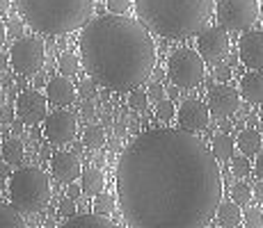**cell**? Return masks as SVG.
Returning <instances> with one entry per match:
<instances>
[{
  "label": "cell",
  "instance_id": "6da1fadb",
  "mask_svg": "<svg viewBox=\"0 0 263 228\" xmlns=\"http://www.w3.org/2000/svg\"><path fill=\"white\" fill-rule=\"evenodd\" d=\"M115 185L130 228H201L222 203L217 158L185 128H156L135 137L117 162Z\"/></svg>",
  "mask_w": 263,
  "mask_h": 228
},
{
  "label": "cell",
  "instance_id": "7a4b0ae2",
  "mask_svg": "<svg viewBox=\"0 0 263 228\" xmlns=\"http://www.w3.org/2000/svg\"><path fill=\"white\" fill-rule=\"evenodd\" d=\"M83 67L101 87L130 91L156 69V44L142 21L124 14H101L78 37Z\"/></svg>",
  "mask_w": 263,
  "mask_h": 228
},
{
  "label": "cell",
  "instance_id": "3957f363",
  "mask_svg": "<svg viewBox=\"0 0 263 228\" xmlns=\"http://www.w3.org/2000/svg\"><path fill=\"white\" fill-rule=\"evenodd\" d=\"M135 12L149 30L165 39H188L201 32L215 0H133Z\"/></svg>",
  "mask_w": 263,
  "mask_h": 228
},
{
  "label": "cell",
  "instance_id": "277c9868",
  "mask_svg": "<svg viewBox=\"0 0 263 228\" xmlns=\"http://www.w3.org/2000/svg\"><path fill=\"white\" fill-rule=\"evenodd\" d=\"M18 14L42 34H67L92 16L94 0H16Z\"/></svg>",
  "mask_w": 263,
  "mask_h": 228
},
{
  "label": "cell",
  "instance_id": "5b68a950",
  "mask_svg": "<svg viewBox=\"0 0 263 228\" xmlns=\"http://www.w3.org/2000/svg\"><path fill=\"white\" fill-rule=\"evenodd\" d=\"M9 199L18 212L32 215L48 205L50 182L48 176L37 167H21L9 178Z\"/></svg>",
  "mask_w": 263,
  "mask_h": 228
},
{
  "label": "cell",
  "instance_id": "8992f818",
  "mask_svg": "<svg viewBox=\"0 0 263 228\" xmlns=\"http://www.w3.org/2000/svg\"><path fill=\"white\" fill-rule=\"evenodd\" d=\"M261 12V0H215L217 21L224 30L242 32L256 23Z\"/></svg>",
  "mask_w": 263,
  "mask_h": 228
},
{
  "label": "cell",
  "instance_id": "52a82bcc",
  "mask_svg": "<svg viewBox=\"0 0 263 228\" xmlns=\"http://www.w3.org/2000/svg\"><path fill=\"white\" fill-rule=\"evenodd\" d=\"M204 57L199 50H176L167 62V75L170 80L181 89H195L204 80Z\"/></svg>",
  "mask_w": 263,
  "mask_h": 228
},
{
  "label": "cell",
  "instance_id": "ba28073f",
  "mask_svg": "<svg viewBox=\"0 0 263 228\" xmlns=\"http://www.w3.org/2000/svg\"><path fill=\"white\" fill-rule=\"evenodd\" d=\"M9 62L14 73L18 75H34L39 73L46 62V46L39 37H18L9 48Z\"/></svg>",
  "mask_w": 263,
  "mask_h": 228
},
{
  "label": "cell",
  "instance_id": "9c48e42d",
  "mask_svg": "<svg viewBox=\"0 0 263 228\" xmlns=\"http://www.w3.org/2000/svg\"><path fill=\"white\" fill-rule=\"evenodd\" d=\"M78 133V119L69 110H55L44 119V137L55 146H64Z\"/></svg>",
  "mask_w": 263,
  "mask_h": 228
},
{
  "label": "cell",
  "instance_id": "30bf717a",
  "mask_svg": "<svg viewBox=\"0 0 263 228\" xmlns=\"http://www.w3.org/2000/svg\"><path fill=\"white\" fill-rule=\"evenodd\" d=\"M197 50L209 64H220L229 55V34L222 25L217 28H206L197 37Z\"/></svg>",
  "mask_w": 263,
  "mask_h": 228
},
{
  "label": "cell",
  "instance_id": "8fae6325",
  "mask_svg": "<svg viewBox=\"0 0 263 228\" xmlns=\"http://www.w3.org/2000/svg\"><path fill=\"white\" fill-rule=\"evenodd\" d=\"M16 116L23 123H39L48 116V96L37 89H28L16 98Z\"/></svg>",
  "mask_w": 263,
  "mask_h": 228
},
{
  "label": "cell",
  "instance_id": "7c38bea8",
  "mask_svg": "<svg viewBox=\"0 0 263 228\" xmlns=\"http://www.w3.org/2000/svg\"><path fill=\"white\" fill-rule=\"evenodd\" d=\"M209 110L215 119H229L240 110V94L229 85H217L209 91Z\"/></svg>",
  "mask_w": 263,
  "mask_h": 228
},
{
  "label": "cell",
  "instance_id": "4fadbf2b",
  "mask_svg": "<svg viewBox=\"0 0 263 228\" xmlns=\"http://www.w3.org/2000/svg\"><path fill=\"white\" fill-rule=\"evenodd\" d=\"M179 126L185 130H190V133H197V130H204L206 126H209L211 121V110L209 105H204L201 100H183L179 108Z\"/></svg>",
  "mask_w": 263,
  "mask_h": 228
},
{
  "label": "cell",
  "instance_id": "5bb4252c",
  "mask_svg": "<svg viewBox=\"0 0 263 228\" xmlns=\"http://www.w3.org/2000/svg\"><path fill=\"white\" fill-rule=\"evenodd\" d=\"M50 169H53V176L60 182H73L83 176V164H80L78 155L69 153V151H60V153L53 155L50 160Z\"/></svg>",
  "mask_w": 263,
  "mask_h": 228
},
{
  "label": "cell",
  "instance_id": "9a60e30c",
  "mask_svg": "<svg viewBox=\"0 0 263 228\" xmlns=\"http://www.w3.org/2000/svg\"><path fill=\"white\" fill-rule=\"evenodd\" d=\"M240 62L250 69H263V32L261 30H252L245 32L238 46Z\"/></svg>",
  "mask_w": 263,
  "mask_h": 228
},
{
  "label": "cell",
  "instance_id": "2e32d148",
  "mask_svg": "<svg viewBox=\"0 0 263 228\" xmlns=\"http://www.w3.org/2000/svg\"><path fill=\"white\" fill-rule=\"evenodd\" d=\"M76 87L73 82L69 80V75H58V78H50L46 82V96L53 105L58 108H67L76 100Z\"/></svg>",
  "mask_w": 263,
  "mask_h": 228
},
{
  "label": "cell",
  "instance_id": "e0dca14e",
  "mask_svg": "<svg viewBox=\"0 0 263 228\" xmlns=\"http://www.w3.org/2000/svg\"><path fill=\"white\" fill-rule=\"evenodd\" d=\"M240 96L250 103H263V69H252L240 80Z\"/></svg>",
  "mask_w": 263,
  "mask_h": 228
},
{
  "label": "cell",
  "instance_id": "ac0fdd59",
  "mask_svg": "<svg viewBox=\"0 0 263 228\" xmlns=\"http://www.w3.org/2000/svg\"><path fill=\"white\" fill-rule=\"evenodd\" d=\"M215 221H217V226H224V228H236V226H240V224H242L240 203H236L234 199H231V201H222V203L217 205Z\"/></svg>",
  "mask_w": 263,
  "mask_h": 228
},
{
  "label": "cell",
  "instance_id": "d6986e66",
  "mask_svg": "<svg viewBox=\"0 0 263 228\" xmlns=\"http://www.w3.org/2000/svg\"><path fill=\"white\" fill-rule=\"evenodd\" d=\"M112 228L115 224L108 219L105 215H73V217H67V221H62V228Z\"/></svg>",
  "mask_w": 263,
  "mask_h": 228
},
{
  "label": "cell",
  "instance_id": "ffe728a7",
  "mask_svg": "<svg viewBox=\"0 0 263 228\" xmlns=\"http://www.w3.org/2000/svg\"><path fill=\"white\" fill-rule=\"evenodd\" d=\"M236 144H238L240 153L250 158V155H256L263 149V137H261L259 130L245 128V130H240V133H238V139H236Z\"/></svg>",
  "mask_w": 263,
  "mask_h": 228
},
{
  "label": "cell",
  "instance_id": "44dd1931",
  "mask_svg": "<svg viewBox=\"0 0 263 228\" xmlns=\"http://www.w3.org/2000/svg\"><path fill=\"white\" fill-rule=\"evenodd\" d=\"M80 185H83V192L87 196H96L105 190V176L101 169H87L80 176Z\"/></svg>",
  "mask_w": 263,
  "mask_h": 228
},
{
  "label": "cell",
  "instance_id": "7402d4cb",
  "mask_svg": "<svg viewBox=\"0 0 263 228\" xmlns=\"http://www.w3.org/2000/svg\"><path fill=\"white\" fill-rule=\"evenodd\" d=\"M0 153H3V160L7 162V164H21V160L25 155V146L18 137H9L7 141H3Z\"/></svg>",
  "mask_w": 263,
  "mask_h": 228
},
{
  "label": "cell",
  "instance_id": "603a6c76",
  "mask_svg": "<svg viewBox=\"0 0 263 228\" xmlns=\"http://www.w3.org/2000/svg\"><path fill=\"white\" fill-rule=\"evenodd\" d=\"M213 155L217 158V162H229L234 158V139L229 135H215L213 137V146H211Z\"/></svg>",
  "mask_w": 263,
  "mask_h": 228
},
{
  "label": "cell",
  "instance_id": "cb8c5ba5",
  "mask_svg": "<svg viewBox=\"0 0 263 228\" xmlns=\"http://www.w3.org/2000/svg\"><path fill=\"white\" fill-rule=\"evenodd\" d=\"M21 226H25V224H23L16 208L0 203V228H21Z\"/></svg>",
  "mask_w": 263,
  "mask_h": 228
},
{
  "label": "cell",
  "instance_id": "d4e9b609",
  "mask_svg": "<svg viewBox=\"0 0 263 228\" xmlns=\"http://www.w3.org/2000/svg\"><path fill=\"white\" fill-rule=\"evenodd\" d=\"M83 141H85V146H89V149H101V146H105V130L96 123L87 126V128H85V135H83Z\"/></svg>",
  "mask_w": 263,
  "mask_h": 228
},
{
  "label": "cell",
  "instance_id": "484cf974",
  "mask_svg": "<svg viewBox=\"0 0 263 228\" xmlns=\"http://www.w3.org/2000/svg\"><path fill=\"white\" fill-rule=\"evenodd\" d=\"M58 69H60V73L62 75H76L78 73V69H80V62H78V57L71 53H64L62 57H60V62H58Z\"/></svg>",
  "mask_w": 263,
  "mask_h": 228
},
{
  "label": "cell",
  "instance_id": "4316f807",
  "mask_svg": "<svg viewBox=\"0 0 263 228\" xmlns=\"http://www.w3.org/2000/svg\"><path fill=\"white\" fill-rule=\"evenodd\" d=\"M146 103H149V94H146V91H140L138 87L130 89V94H128V108L133 110V112H144Z\"/></svg>",
  "mask_w": 263,
  "mask_h": 228
},
{
  "label": "cell",
  "instance_id": "83f0119b",
  "mask_svg": "<svg viewBox=\"0 0 263 228\" xmlns=\"http://www.w3.org/2000/svg\"><path fill=\"white\" fill-rule=\"evenodd\" d=\"M115 210V199L110 194H96V199H94V212H99V215H105L108 217L110 212Z\"/></svg>",
  "mask_w": 263,
  "mask_h": 228
},
{
  "label": "cell",
  "instance_id": "f1b7e54d",
  "mask_svg": "<svg viewBox=\"0 0 263 228\" xmlns=\"http://www.w3.org/2000/svg\"><path fill=\"white\" fill-rule=\"evenodd\" d=\"M231 199H234L236 203H240V205L250 203L252 201V187L245 185V182H236L234 190H231Z\"/></svg>",
  "mask_w": 263,
  "mask_h": 228
},
{
  "label": "cell",
  "instance_id": "f546056e",
  "mask_svg": "<svg viewBox=\"0 0 263 228\" xmlns=\"http://www.w3.org/2000/svg\"><path fill=\"white\" fill-rule=\"evenodd\" d=\"M242 224L247 228H261L263 226V212L259 208H247V210L242 212Z\"/></svg>",
  "mask_w": 263,
  "mask_h": 228
},
{
  "label": "cell",
  "instance_id": "4dcf8cb0",
  "mask_svg": "<svg viewBox=\"0 0 263 228\" xmlns=\"http://www.w3.org/2000/svg\"><path fill=\"white\" fill-rule=\"evenodd\" d=\"M156 116H158L160 121H170V119H174L176 116V108H174V103L172 100H158V108H156Z\"/></svg>",
  "mask_w": 263,
  "mask_h": 228
},
{
  "label": "cell",
  "instance_id": "1f68e13d",
  "mask_svg": "<svg viewBox=\"0 0 263 228\" xmlns=\"http://www.w3.org/2000/svg\"><path fill=\"white\" fill-rule=\"evenodd\" d=\"M231 171H234V176H238V178H242V176L250 174L252 167H250L247 155H242V158H234V162H231Z\"/></svg>",
  "mask_w": 263,
  "mask_h": 228
},
{
  "label": "cell",
  "instance_id": "d6a6232c",
  "mask_svg": "<svg viewBox=\"0 0 263 228\" xmlns=\"http://www.w3.org/2000/svg\"><path fill=\"white\" fill-rule=\"evenodd\" d=\"M58 212H60V217H73L76 215V199H71V196H64L62 201H60V205H58Z\"/></svg>",
  "mask_w": 263,
  "mask_h": 228
},
{
  "label": "cell",
  "instance_id": "836d02e7",
  "mask_svg": "<svg viewBox=\"0 0 263 228\" xmlns=\"http://www.w3.org/2000/svg\"><path fill=\"white\" fill-rule=\"evenodd\" d=\"M105 5H108V9L112 14H126L130 9V5H133V0H105Z\"/></svg>",
  "mask_w": 263,
  "mask_h": 228
},
{
  "label": "cell",
  "instance_id": "e575fe53",
  "mask_svg": "<svg viewBox=\"0 0 263 228\" xmlns=\"http://www.w3.org/2000/svg\"><path fill=\"white\" fill-rule=\"evenodd\" d=\"M165 91H167V89L163 87V82H151L149 89H146V94H149L151 100H156V103H158V100L165 98Z\"/></svg>",
  "mask_w": 263,
  "mask_h": 228
},
{
  "label": "cell",
  "instance_id": "d590c367",
  "mask_svg": "<svg viewBox=\"0 0 263 228\" xmlns=\"http://www.w3.org/2000/svg\"><path fill=\"white\" fill-rule=\"evenodd\" d=\"M96 85H99V82H96V80L92 78V80H83V82H80V91H78V94L80 96H83V98H92V96L96 94Z\"/></svg>",
  "mask_w": 263,
  "mask_h": 228
},
{
  "label": "cell",
  "instance_id": "8d00e7d4",
  "mask_svg": "<svg viewBox=\"0 0 263 228\" xmlns=\"http://www.w3.org/2000/svg\"><path fill=\"white\" fill-rule=\"evenodd\" d=\"M229 78H231V69L227 67V64H217V67H215V80H220V82H227Z\"/></svg>",
  "mask_w": 263,
  "mask_h": 228
},
{
  "label": "cell",
  "instance_id": "74e56055",
  "mask_svg": "<svg viewBox=\"0 0 263 228\" xmlns=\"http://www.w3.org/2000/svg\"><path fill=\"white\" fill-rule=\"evenodd\" d=\"M80 114L85 116V119H92V116L96 114V110H94V103L89 98H85V103L80 105Z\"/></svg>",
  "mask_w": 263,
  "mask_h": 228
},
{
  "label": "cell",
  "instance_id": "f35d334b",
  "mask_svg": "<svg viewBox=\"0 0 263 228\" xmlns=\"http://www.w3.org/2000/svg\"><path fill=\"white\" fill-rule=\"evenodd\" d=\"M83 194H85V192H83V185H76V182H69V187H67V196H71V199L78 201Z\"/></svg>",
  "mask_w": 263,
  "mask_h": 228
},
{
  "label": "cell",
  "instance_id": "ab89813d",
  "mask_svg": "<svg viewBox=\"0 0 263 228\" xmlns=\"http://www.w3.org/2000/svg\"><path fill=\"white\" fill-rule=\"evenodd\" d=\"M7 32H9V37H23V25L18 23V21H12L9 23V28H7Z\"/></svg>",
  "mask_w": 263,
  "mask_h": 228
},
{
  "label": "cell",
  "instance_id": "60d3db41",
  "mask_svg": "<svg viewBox=\"0 0 263 228\" xmlns=\"http://www.w3.org/2000/svg\"><path fill=\"white\" fill-rule=\"evenodd\" d=\"M254 171H256V178L263 180V153L256 158V167H254Z\"/></svg>",
  "mask_w": 263,
  "mask_h": 228
},
{
  "label": "cell",
  "instance_id": "b9f144b4",
  "mask_svg": "<svg viewBox=\"0 0 263 228\" xmlns=\"http://www.w3.org/2000/svg\"><path fill=\"white\" fill-rule=\"evenodd\" d=\"M0 119H3V121H12V108H9V105L0 108Z\"/></svg>",
  "mask_w": 263,
  "mask_h": 228
},
{
  "label": "cell",
  "instance_id": "7bdbcfd3",
  "mask_svg": "<svg viewBox=\"0 0 263 228\" xmlns=\"http://www.w3.org/2000/svg\"><path fill=\"white\" fill-rule=\"evenodd\" d=\"M7 67H12V62H9V53L7 55L0 53V71H5Z\"/></svg>",
  "mask_w": 263,
  "mask_h": 228
},
{
  "label": "cell",
  "instance_id": "ee69618b",
  "mask_svg": "<svg viewBox=\"0 0 263 228\" xmlns=\"http://www.w3.org/2000/svg\"><path fill=\"white\" fill-rule=\"evenodd\" d=\"M5 37H7V25L0 18V48H3V44H5Z\"/></svg>",
  "mask_w": 263,
  "mask_h": 228
},
{
  "label": "cell",
  "instance_id": "f6af8a7d",
  "mask_svg": "<svg viewBox=\"0 0 263 228\" xmlns=\"http://www.w3.org/2000/svg\"><path fill=\"white\" fill-rule=\"evenodd\" d=\"M254 196H256V201H261V203H263V180H261V182H256V187H254Z\"/></svg>",
  "mask_w": 263,
  "mask_h": 228
},
{
  "label": "cell",
  "instance_id": "bcb514c9",
  "mask_svg": "<svg viewBox=\"0 0 263 228\" xmlns=\"http://www.w3.org/2000/svg\"><path fill=\"white\" fill-rule=\"evenodd\" d=\"M115 128H117V130H115V133H117V137L126 135V123H124V121H121V123H117V126H115Z\"/></svg>",
  "mask_w": 263,
  "mask_h": 228
},
{
  "label": "cell",
  "instance_id": "7dc6e473",
  "mask_svg": "<svg viewBox=\"0 0 263 228\" xmlns=\"http://www.w3.org/2000/svg\"><path fill=\"white\" fill-rule=\"evenodd\" d=\"M7 7H9V0H0V14L7 12Z\"/></svg>",
  "mask_w": 263,
  "mask_h": 228
},
{
  "label": "cell",
  "instance_id": "c3c4849f",
  "mask_svg": "<svg viewBox=\"0 0 263 228\" xmlns=\"http://www.w3.org/2000/svg\"><path fill=\"white\" fill-rule=\"evenodd\" d=\"M110 149L117 151V149H119V139H110Z\"/></svg>",
  "mask_w": 263,
  "mask_h": 228
},
{
  "label": "cell",
  "instance_id": "681fc988",
  "mask_svg": "<svg viewBox=\"0 0 263 228\" xmlns=\"http://www.w3.org/2000/svg\"><path fill=\"white\" fill-rule=\"evenodd\" d=\"M179 89H181V87H176V85H174V89H170V96H172V98H174V96H179Z\"/></svg>",
  "mask_w": 263,
  "mask_h": 228
},
{
  "label": "cell",
  "instance_id": "f907efd6",
  "mask_svg": "<svg viewBox=\"0 0 263 228\" xmlns=\"http://www.w3.org/2000/svg\"><path fill=\"white\" fill-rule=\"evenodd\" d=\"M261 9H263V0H261Z\"/></svg>",
  "mask_w": 263,
  "mask_h": 228
},
{
  "label": "cell",
  "instance_id": "816d5d0a",
  "mask_svg": "<svg viewBox=\"0 0 263 228\" xmlns=\"http://www.w3.org/2000/svg\"><path fill=\"white\" fill-rule=\"evenodd\" d=\"M0 146H3V139H0Z\"/></svg>",
  "mask_w": 263,
  "mask_h": 228
}]
</instances>
